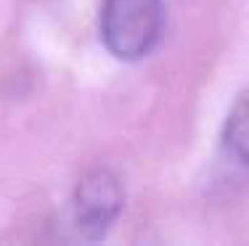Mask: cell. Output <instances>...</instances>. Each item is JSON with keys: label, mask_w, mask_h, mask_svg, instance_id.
I'll list each match as a JSON object with an SVG mask.
<instances>
[{"label": "cell", "mask_w": 249, "mask_h": 246, "mask_svg": "<svg viewBox=\"0 0 249 246\" xmlns=\"http://www.w3.org/2000/svg\"><path fill=\"white\" fill-rule=\"evenodd\" d=\"M164 32L162 0H104L101 40L120 61H138L159 45Z\"/></svg>", "instance_id": "1"}, {"label": "cell", "mask_w": 249, "mask_h": 246, "mask_svg": "<svg viewBox=\"0 0 249 246\" xmlns=\"http://www.w3.org/2000/svg\"><path fill=\"white\" fill-rule=\"evenodd\" d=\"M124 207V191L122 183L111 169L96 167L77 183L74 188V225L82 238L88 241H101L111 225L122 214Z\"/></svg>", "instance_id": "2"}, {"label": "cell", "mask_w": 249, "mask_h": 246, "mask_svg": "<svg viewBox=\"0 0 249 246\" xmlns=\"http://www.w3.org/2000/svg\"><path fill=\"white\" fill-rule=\"evenodd\" d=\"M223 140H225V148L231 151V156L249 167V90L241 93L236 98V103L231 106Z\"/></svg>", "instance_id": "3"}]
</instances>
